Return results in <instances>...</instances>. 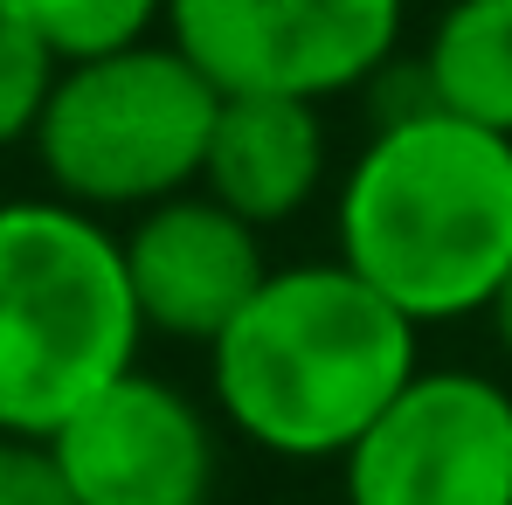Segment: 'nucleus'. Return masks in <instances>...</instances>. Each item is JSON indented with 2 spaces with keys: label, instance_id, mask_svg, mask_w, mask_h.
I'll return each mask as SVG.
<instances>
[{
  "label": "nucleus",
  "instance_id": "nucleus-1",
  "mask_svg": "<svg viewBox=\"0 0 512 505\" xmlns=\"http://www.w3.org/2000/svg\"><path fill=\"white\" fill-rule=\"evenodd\" d=\"M416 374L423 326L340 256L270 270L250 312L208 346L222 422L284 464H340Z\"/></svg>",
  "mask_w": 512,
  "mask_h": 505
},
{
  "label": "nucleus",
  "instance_id": "nucleus-2",
  "mask_svg": "<svg viewBox=\"0 0 512 505\" xmlns=\"http://www.w3.org/2000/svg\"><path fill=\"white\" fill-rule=\"evenodd\" d=\"M333 236L346 270L416 326L492 312L512 277V139L450 111L374 125L340 173Z\"/></svg>",
  "mask_w": 512,
  "mask_h": 505
},
{
  "label": "nucleus",
  "instance_id": "nucleus-3",
  "mask_svg": "<svg viewBox=\"0 0 512 505\" xmlns=\"http://www.w3.org/2000/svg\"><path fill=\"white\" fill-rule=\"evenodd\" d=\"M125 243L56 194L0 201V436L49 443L84 402L139 367Z\"/></svg>",
  "mask_w": 512,
  "mask_h": 505
},
{
  "label": "nucleus",
  "instance_id": "nucleus-4",
  "mask_svg": "<svg viewBox=\"0 0 512 505\" xmlns=\"http://www.w3.org/2000/svg\"><path fill=\"white\" fill-rule=\"evenodd\" d=\"M215 111L222 90L153 35L118 56L63 63L28 146L56 201L84 215H146L201 187Z\"/></svg>",
  "mask_w": 512,
  "mask_h": 505
},
{
  "label": "nucleus",
  "instance_id": "nucleus-5",
  "mask_svg": "<svg viewBox=\"0 0 512 505\" xmlns=\"http://www.w3.org/2000/svg\"><path fill=\"white\" fill-rule=\"evenodd\" d=\"M409 0H167V42L222 97L326 104L402 56Z\"/></svg>",
  "mask_w": 512,
  "mask_h": 505
},
{
  "label": "nucleus",
  "instance_id": "nucleus-6",
  "mask_svg": "<svg viewBox=\"0 0 512 505\" xmlns=\"http://www.w3.org/2000/svg\"><path fill=\"white\" fill-rule=\"evenodd\" d=\"M346 505H512V388L423 367L340 457Z\"/></svg>",
  "mask_w": 512,
  "mask_h": 505
},
{
  "label": "nucleus",
  "instance_id": "nucleus-7",
  "mask_svg": "<svg viewBox=\"0 0 512 505\" xmlns=\"http://www.w3.org/2000/svg\"><path fill=\"white\" fill-rule=\"evenodd\" d=\"M77 505H208L215 499V422L173 381L125 374L49 436Z\"/></svg>",
  "mask_w": 512,
  "mask_h": 505
},
{
  "label": "nucleus",
  "instance_id": "nucleus-8",
  "mask_svg": "<svg viewBox=\"0 0 512 505\" xmlns=\"http://www.w3.org/2000/svg\"><path fill=\"white\" fill-rule=\"evenodd\" d=\"M118 243H125V277H132V305L146 333L180 339V346H215L270 284L263 229L229 215L201 187L132 215Z\"/></svg>",
  "mask_w": 512,
  "mask_h": 505
},
{
  "label": "nucleus",
  "instance_id": "nucleus-9",
  "mask_svg": "<svg viewBox=\"0 0 512 505\" xmlns=\"http://www.w3.org/2000/svg\"><path fill=\"white\" fill-rule=\"evenodd\" d=\"M326 173H333V139L319 104L222 97L201 160V194H215L229 215H243L250 229H277L319 201Z\"/></svg>",
  "mask_w": 512,
  "mask_h": 505
},
{
  "label": "nucleus",
  "instance_id": "nucleus-10",
  "mask_svg": "<svg viewBox=\"0 0 512 505\" xmlns=\"http://www.w3.org/2000/svg\"><path fill=\"white\" fill-rule=\"evenodd\" d=\"M423 70L450 118L512 139V0H450L423 42Z\"/></svg>",
  "mask_w": 512,
  "mask_h": 505
},
{
  "label": "nucleus",
  "instance_id": "nucleus-11",
  "mask_svg": "<svg viewBox=\"0 0 512 505\" xmlns=\"http://www.w3.org/2000/svg\"><path fill=\"white\" fill-rule=\"evenodd\" d=\"M21 14L35 21L56 63L118 56L153 42V28H167V0H21Z\"/></svg>",
  "mask_w": 512,
  "mask_h": 505
},
{
  "label": "nucleus",
  "instance_id": "nucleus-12",
  "mask_svg": "<svg viewBox=\"0 0 512 505\" xmlns=\"http://www.w3.org/2000/svg\"><path fill=\"white\" fill-rule=\"evenodd\" d=\"M56 56L35 35V21L21 14V0H0V146L35 139V118L56 90Z\"/></svg>",
  "mask_w": 512,
  "mask_h": 505
},
{
  "label": "nucleus",
  "instance_id": "nucleus-13",
  "mask_svg": "<svg viewBox=\"0 0 512 505\" xmlns=\"http://www.w3.org/2000/svg\"><path fill=\"white\" fill-rule=\"evenodd\" d=\"M0 505H77L49 443H35V436L0 443Z\"/></svg>",
  "mask_w": 512,
  "mask_h": 505
},
{
  "label": "nucleus",
  "instance_id": "nucleus-14",
  "mask_svg": "<svg viewBox=\"0 0 512 505\" xmlns=\"http://www.w3.org/2000/svg\"><path fill=\"white\" fill-rule=\"evenodd\" d=\"M485 319H492V339H499V353L512 360V277L499 284V298H492V312H485Z\"/></svg>",
  "mask_w": 512,
  "mask_h": 505
},
{
  "label": "nucleus",
  "instance_id": "nucleus-15",
  "mask_svg": "<svg viewBox=\"0 0 512 505\" xmlns=\"http://www.w3.org/2000/svg\"><path fill=\"white\" fill-rule=\"evenodd\" d=\"M0 443H7V436H0Z\"/></svg>",
  "mask_w": 512,
  "mask_h": 505
}]
</instances>
